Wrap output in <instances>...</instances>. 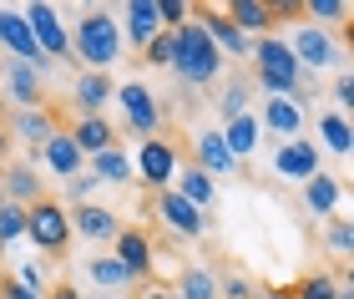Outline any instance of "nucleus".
Segmentation results:
<instances>
[{
  "mask_svg": "<svg viewBox=\"0 0 354 299\" xmlns=\"http://www.w3.org/2000/svg\"><path fill=\"white\" fill-rule=\"evenodd\" d=\"M283 46H288V56L299 61V71H304V66L324 71V66H334V61H339V51H334V36H329V30H319V26L294 30V41H283Z\"/></svg>",
  "mask_w": 354,
  "mask_h": 299,
  "instance_id": "nucleus-6",
  "label": "nucleus"
},
{
  "mask_svg": "<svg viewBox=\"0 0 354 299\" xmlns=\"http://www.w3.org/2000/svg\"><path fill=\"white\" fill-rule=\"evenodd\" d=\"M127 15V30H122V41H137V46H147L157 30H162V21H157V0H132V6L122 10Z\"/></svg>",
  "mask_w": 354,
  "mask_h": 299,
  "instance_id": "nucleus-15",
  "label": "nucleus"
},
{
  "mask_svg": "<svg viewBox=\"0 0 354 299\" xmlns=\"http://www.w3.org/2000/svg\"><path fill=\"white\" fill-rule=\"evenodd\" d=\"M162 299H177V294H162Z\"/></svg>",
  "mask_w": 354,
  "mask_h": 299,
  "instance_id": "nucleus-47",
  "label": "nucleus"
},
{
  "mask_svg": "<svg viewBox=\"0 0 354 299\" xmlns=\"http://www.w3.org/2000/svg\"><path fill=\"white\" fill-rule=\"evenodd\" d=\"M82 61H91V71H106L111 61L122 56V26L111 21L106 10H91L82 26H76V46H71Z\"/></svg>",
  "mask_w": 354,
  "mask_h": 299,
  "instance_id": "nucleus-2",
  "label": "nucleus"
},
{
  "mask_svg": "<svg viewBox=\"0 0 354 299\" xmlns=\"http://www.w3.org/2000/svg\"><path fill=\"white\" fill-rule=\"evenodd\" d=\"M304 203H309L314 213H329L334 203H339V183H334V178H324V172H314V178L304 183Z\"/></svg>",
  "mask_w": 354,
  "mask_h": 299,
  "instance_id": "nucleus-28",
  "label": "nucleus"
},
{
  "mask_svg": "<svg viewBox=\"0 0 354 299\" xmlns=\"http://www.w3.org/2000/svg\"><path fill=\"white\" fill-rule=\"evenodd\" d=\"M172 71L183 76L187 87H207V82L223 71L218 46L207 41V30H203L198 21H187L183 30H172Z\"/></svg>",
  "mask_w": 354,
  "mask_h": 299,
  "instance_id": "nucleus-1",
  "label": "nucleus"
},
{
  "mask_svg": "<svg viewBox=\"0 0 354 299\" xmlns=\"http://www.w3.org/2000/svg\"><path fill=\"white\" fill-rule=\"evenodd\" d=\"M91 178H96V183H127V178H132V163H127V152H122V147L96 152V157H91Z\"/></svg>",
  "mask_w": 354,
  "mask_h": 299,
  "instance_id": "nucleus-25",
  "label": "nucleus"
},
{
  "mask_svg": "<svg viewBox=\"0 0 354 299\" xmlns=\"http://www.w3.org/2000/svg\"><path fill=\"white\" fill-rule=\"evenodd\" d=\"M218 294H223V299H253L259 289H253L248 279H238V274H228V279H223V284H218Z\"/></svg>",
  "mask_w": 354,
  "mask_h": 299,
  "instance_id": "nucleus-38",
  "label": "nucleus"
},
{
  "mask_svg": "<svg viewBox=\"0 0 354 299\" xmlns=\"http://www.w3.org/2000/svg\"><path fill=\"white\" fill-rule=\"evenodd\" d=\"M192 167H203L207 178L233 167V152L223 147V132H198V163H192Z\"/></svg>",
  "mask_w": 354,
  "mask_h": 299,
  "instance_id": "nucleus-20",
  "label": "nucleus"
},
{
  "mask_svg": "<svg viewBox=\"0 0 354 299\" xmlns=\"http://www.w3.org/2000/svg\"><path fill=\"white\" fill-rule=\"evenodd\" d=\"M263 127L283 132V137H299V127H304L299 102H294V97H268V102H263Z\"/></svg>",
  "mask_w": 354,
  "mask_h": 299,
  "instance_id": "nucleus-19",
  "label": "nucleus"
},
{
  "mask_svg": "<svg viewBox=\"0 0 354 299\" xmlns=\"http://www.w3.org/2000/svg\"><path fill=\"white\" fill-rule=\"evenodd\" d=\"M117 102H122V112H127V127L142 132V137H152L157 132V122H162V112H157V97L142 82H127L117 91Z\"/></svg>",
  "mask_w": 354,
  "mask_h": 299,
  "instance_id": "nucleus-7",
  "label": "nucleus"
},
{
  "mask_svg": "<svg viewBox=\"0 0 354 299\" xmlns=\"http://www.w3.org/2000/svg\"><path fill=\"white\" fill-rule=\"evenodd\" d=\"M334 102H354V82H349V76H339V82H334Z\"/></svg>",
  "mask_w": 354,
  "mask_h": 299,
  "instance_id": "nucleus-41",
  "label": "nucleus"
},
{
  "mask_svg": "<svg viewBox=\"0 0 354 299\" xmlns=\"http://www.w3.org/2000/svg\"><path fill=\"white\" fill-rule=\"evenodd\" d=\"M253 299H288V289H259Z\"/></svg>",
  "mask_w": 354,
  "mask_h": 299,
  "instance_id": "nucleus-44",
  "label": "nucleus"
},
{
  "mask_svg": "<svg viewBox=\"0 0 354 299\" xmlns=\"http://www.w3.org/2000/svg\"><path fill=\"white\" fill-rule=\"evenodd\" d=\"M187 15H192V6H183V0H157V21H162V30H183Z\"/></svg>",
  "mask_w": 354,
  "mask_h": 299,
  "instance_id": "nucleus-35",
  "label": "nucleus"
},
{
  "mask_svg": "<svg viewBox=\"0 0 354 299\" xmlns=\"http://www.w3.org/2000/svg\"><path fill=\"white\" fill-rule=\"evenodd\" d=\"M51 299H82V294H76L71 284H56V294H51Z\"/></svg>",
  "mask_w": 354,
  "mask_h": 299,
  "instance_id": "nucleus-43",
  "label": "nucleus"
},
{
  "mask_svg": "<svg viewBox=\"0 0 354 299\" xmlns=\"http://www.w3.org/2000/svg\"><path fill=\"white\" fill-rule=\"evenodd\" d=\"M198 26L207 30V41L218 46V56H223V51H228V56H248V51H253V41H248L223 10H198Z\"/></svg>",
  "mask_w": 354,
  "mask_h": 299,
  "instance_id": "nucleus-11",
  "label": "nucleus"
},
{
  "mask_svg": "<svg viewBox=\"0 0 354 299\" xmlns=\"http://www.w3.org/2000/svg\"><path fill=\"white\" fill-rule=\"evenodd\" d=\"M6 203H10V198H6V183H0V208H6Z\"/></svg>",
  "mask_w": 354,
  "mask_h": 299,
  "instance_id": "nucleus-45",
  "label": "nucleus"
},
{
  "mask_svg": "<svg viewBox=\"0 0 354 299\" xmlns=\"http://www.w3.org/2000/svg\"><path fill=\"white\" fill-rule=\"evenodd\" d=\"M111 259H117L132 279H147V269H152V244H147V233L122 228V233H117V254H111Z\"/></svg>",
  "mask_w": 354,
  "mask_h": 299,
  "instance_id": "nucleus-13",
  "label": "nucleus"
},
{
  "mask_svg": "<svg viewBox=\"0 0 354 299\" xmlns=\"http://www.w3.org/2000/svg\"><path fill=\"white\" fill-rule=\"evenodd\" d=\"M56 132V122H51V112H15V137H26V143H41L46 147V137Z\"/></svg>",
  "mask_w": 354,
  "mask_h": 299,
  "instance_id": "nucleus-29",
  "label": "nucleus"
},
{
  "mask_svg": "<svg viewBox=\"0 0 354 299\" xmlns=\"http://www.w3.org/2000/svg\"><path fill=\"white\" fill-rule=\"evenodd\" d=\"M243 102H248L243 82H233V87H228V97H223V117H228V122H233V117H243Z\"/></svg>",
  "mask_w": 354,
  "mask_h": 299,
  "instance_id": "nucleus-39",
  "label": "nucleus"
},
{
  "mask_svg": "<svg viewBox=\"0 0 354 299\" xmlns=\"http://www.w3.org/2000/svg\"><path fill=\"white\" fill-rule=\"evenodd\" d=\"M21 21L30 26V36H36L41 56H71V36H66V30H61V21H56V10H51V6H41V0H30V6L21 10Z\"/></svg>",
  "mask_w": 354,
  "mask_h": 299,
  "instance_id": "nucleus-5",
  "label": "nucleus"
},
{
  "mask_svg": "<svg viewBox=\"0 0 354 299\" xmlns=\"http://www.w3.org/2000/svg\"><path fill=\"white\" fill-rule=\"evenodd\" d=\"M86 269H91V279H96L102 289H122V284H132V274H127L111 254H96V259L86 264Z\"/></svg>",
  "mask_w": 354,
  "mask_h": 299,
  "instance_id": "nucleus-31",
  "label": "nucleus"
},
{
  "mask_svg": "<svg viewBox=\"0 0 354 299\" xmlns=\"http://www.w3.org/2000/svg\"><path fill=\"white\" fill-rule=\"evenodd\" d=\"M223 147H228L233 152V163H238V157H248L253 147H259V117H233L228 122V132H223Z\"/></svg>",
  "mask_w": 354,
  "mask_h": 299,
  "instance_id": "nucleus-22",
  "label": "nucleus"
},
{
  "mask_svg": "<svg viewBox=\"0 0 354 299\" xmlns=\"http://www.w3.org/2000/svg\"><path fill=\"white\" fill-rule=\"evenodd\" d=\"M223 15H228V21L243 30V36H248V30H268V26H273V15H268L263 0H233V6L223 10Z\"/></svg>",
  "mask_w": 354,
  "mask_h": 299,
  "instance_id": "nucleus-24",
  "label": "nucleus"
},
{
  "mask_svg": "<svg viewBox=\"0 0 354 299\" xmlns=\"http://www.w3.org/2000/svg\"><path fill=\"white\" fill-rule=\"evenodd\" d=\"M0 299H41V294H30L21 279H0Z\"/></svg>",
  "mask_w": 354,
  "mask_h": 299,
  "instance_id": "nucleus-40",
  "label": "nucleus"
},
{
  "mask_svg": "<svg viewBox=\"0 0 354 299\" xmlns=\"http://www.w3.org/2000/svg\"><path fill=\"white\" fill-rule=\"evenodd\" d=\"M304 15H314V21H344L349 6L344 0H304Z\"/></svg>",
  "mask_w": 354,
  "mask_h": 299,
  "instance_id": "nucleus-36",
  "label": "nucleus"
},
{
  "mask_svg": "<svg viewBox=\"0 0 354 299\" xmlns=\"http://www.w3.org/2000/svg\"><path fill=\"white\" fill-rule=\"evenodd\" d=\"M349 244H354V228H349V218H334V228H329V248L339 259H349Z\"/></svg>",
  "mask_w": 354,
  "mask_h": 299,
  "instance_id": "nucleus-37",
  "label": "nucleus"
},
{
  "mask_svg": "<svg viewBox=\"0 0 354 299\" xmlns=\"http://www.w3.org/2000/svg\"><path fill=\"white\" fill-rule=\"evenodd\" d=\"M319 137H324V147L329 152H349V117L344 112H324V117H319Z\"/></svg>",
  "mask_w": 354,
  "mask_h": 299,
  "instance_id": "nucleus-30",
  "label": "nucleus"
},
{
  "mask_svg": "<svg viewBox=\"0 0 354 299\" xmlns=\"http://www.w3.org/2000/svg\"><path fill=\"white\" fill-rule=\"evenodd\" d=\"M157 213L172 224V233H183V239H198V233L207 228V218H203V208H192L187 198H177L172 188H162L157 193Z\"/></svg>",
  "mask_w": 354,
  "mask_h": 299,
  "instance_id": "nucleus-12",
  "label": "nucleus"
},
{
  "mask_svg": "<svg viewBox=\"0 0 354 299\" xmlns=\"http://www.w3.org/2000/svg\"><path fill=\"white\" fill-rule=\"evenodd\" d=\"M76 233H82V239H96V244H106V239H117V213H106V208H96V203H82V208H76Z\"/></svg>",
  "mask_w": 354,
  "mask_h": 299,
  "instance_id": "nucleus-16",
  "label": "nucleus"
},
{
  "mask_svg": "<svg viewBox=\"0 0 354 299\" xmlns=\"http://www.w3.org/2000/svg\"><path fill=\"white\" fill-rule=\"evenodd\" d=\"M0 183H6V198H15V203H36V167H26V163H15V167H6L0 172Z\"/></svg>",
  "mask_w": 354,
  "mask_h": 299,
  "instance_id": "nucleus-26",
  "label": "nucleus"
},
{
  "mask_svg": "<svg viewBox=\"0 0 354 299\" xmlns=\"http://www.w3.org/2000/svg\"><path fill=\"white\" fill-rule=\"evenodd\" d=\"M71 143L82 147V157H86V152L96 157V152H106L111 143H117V132H111V122H106V117H82V122L71 127Z\"/></svg>",
  "mask_w": 354,
  "mask_h": 299,
  "instance_id": "nucleus-17",
  "label": "nucleus"
},
{
  "mask_svg": "<svg viewBox=\"0 0 354 299\" xmlns=\"http://www.w3.org/2000/svg\"><path fill=\"white\" fill-rule=\"evenodd\" d=\"M0 46H10L15 61H26V66H46L36 36H30V26L21 21V10H0Z\"/></svg>",
  "mask_w": 354,
  "mask_h": 299,
  "instance_id": "nucleus-9",
  "label": "nucleus"
},
{
  "mask_svg": "<svg viewBox=\"0 0 354 299\" xmlns=\"http://www.w3.org/2000/svg\"><path fill=\"white\" fill-rule=\"evenodd\" d=\"M137 172L157 188V193H162V188L177 178V152H172V143H162V137H157V143H142V152H137Z\"/></svg>",
  "mask_w": 354,
  "mask_h": 299,
  "instance_id": "nucleus-10",
  "label": "nucleus"
},
{
  "mask_svg": "<svg viewBox=\"0 0 354 299\" xmlns=\"http://www.w3.org/2000/svg\"><path fill=\"white\" fill-rule=\"evenodd\" d=\"M41 157H46L51 172H61V178H76V172H82V147L71 143V132H51L46 147H41Z\"/></svg>",
  "mask_w": 354,
  "mask_h": 299,
  "instance_id": "nucleus-14",
  "label": "nucleus"
},
{
  "mask_svg": "<svg viewBox=\"0 0 354 299\" xmlns=\"http://www.w3.org/2000/svg\"><path fill=\"white\" fill-rule=\"evenodd\" d=\"M172 193H177V198H187L192 208H207V203L218 198V188H213V178H207L203 167H187L183 178H177V188H172Z\"/></svg>",
  "mask_w": 354,
  "mask_h": 299,
  "instance_id": "nucleus-23",
  "label": "nucleus"
},
{
  "mask_svg": "<svg viewBox=\"0 0 354 299\" xmlns=\"http://www.w3.org/2000/svg\"><path fill=\"white\" fill-rule=\"evenodd\" d=\"M10 97L21 102V112H36V107H41V76H36V66H26V61L10 66Z\"/></svg>",
  "mask_w": 354,
  "mask_h": 299,
  "instance_id": "nucleus-21",
  "label": "nucleus"
},
{
  "mask_svg": "<svg viewBox=\"0 0 354 299\" xmlns=\"http://www.w3.org/2000/svg\"><path fill=\"white\" fill-rule=\"evenodd\" d=\"M177 299H218V279L207 269H183L177 274Z\"/></svg>",
  "mask_w": 354,
  "mask_h": 299,
  "instance_id": "nucleus-27",
  "label": "nucleus"
},
{
  "mask_svg": "<svg viewBox=\"0 0 354 299\" xmlns=\"http://www.w3.org/2000/svg\"><path fill=\"white\" fill-rule=\"evenodd\" d=\"M26 239L36 244V248H46V254H61V248H66V239H71L66 208H61V203H51V198H36V203L26 208Z\"/></svg>",
  "mask_w": 354,
  "mask_h": 299,
  "instance_id": "nucleus-4",
  "label": "nucleus"
},
{
  "mask_svg": "<svg viewBox=\"0 0 354 299\" xmlns=\"http://www.w3.org/2000/svg\"><path fill=\"white\" fill-rule=\"evenodd\" d=\"M273 172H283V178H294V183H309L319 172V147L304 143V137H288V143H279V152H273Z\"/></svg>",
  "mask_w": 354,
  "mask_h": 299,
  "instance_id": "nucleus-8",
  "label": "nucleus"
},
{
  "mask_svg": "<svg viewBox=\"0 0 354 299\" xmlns=\"http://www.w3.org/2000/svg\"><path fill=\"white\" fill-rule=\"evenodd\" d=\"M91 188H96V178H82V172H76V178H71V198H86Z\"/></svg>",
  "mask_w": 354,
  "mask_h": 299,
  "instance_id": "nucleus-42",
  "label": "nucleus"
},
{
  "mask_svg": "<svg viewBox=\"0 0 354 299\" xmlns=\"http://www.w3.org/2000/svg\"><path fill=\"white\" fill-rule=\"evenodd\" d=\"M142 61H147V66H172V30H157V36L142 46Z\"/></svg>",
  "mask_w": 354,
  "mask_h": 299,
  "instance_id": "nucleus-34",
  "label": "nucleus"
},
{
  "mask_svg": "<svg viewBox=\"0 0 354 299\" xmlns=\"http://www.w3.org/2000/svg\"><path fill=\"white\" fill-rule=\"evenodd\" d=\"M253 61H259V82L268 87V97H294V91H299L304 71H299V61L288 56L283 41L263 36L259 46H253Z\"/></svg>",
  "mask_w": 354,
  "mask_h": 299,
  "instance_id": "nucleus-3",
  "label": "nucleus"
},
{
  "mask_svg": "<svg viewBox=\"0 0 354 299\" xmlns=\"http://www.w3.org/2000/svg\"><path fill=\"white\" fill-rule=\"evenodd\" d=\"M339 294V284H334L329 274H309V279H299L294 289H288V299H334Z\"/></svg>",
  "mask_w": 354,
  "mask_h": 299,
  "instance_id": "nucleus-32",
  "label": "nucleus"
},
{
  "mask_svg": "<svg viewBox=\"0 0 354 299\" xmlns=\"http://www.w3.org/2000/svg\"><path fill=\"white\" fill-rule=\"evenodd\" d=\"M6 147H10V143H6V132H0V157H6Z\"/></svg>",
  "mask_w": 354,
  "mask_h": 299,
  "instance_id": "nucleus-46",
  "label": "nucleus"
},
{
  "mask_svg": "<svg viewBox=\"0 0 354 299\" xmlns=\"http://www.w3.org/2000/svg\"><path fill=\"white\" fill-rule=\"evenodd\" d=\"M106 102H111V76H106V71H86V76H76V107H82L86 117H96Z\"/></svg>",
  "mask_w": 354,
  "mask_h": 299,
  "instance_id": "nucleus-18",
  "label": "nucleus"
},
{
  "mask_svg": "<svg viewBox=\"0 0 354 299\" xmlns=\"http://www.w3.org/2000/svg\"><path fill=\"white\" fill-rule=\"evenodd\" d=\"M26 233V208L21 203H6V208H0V244H15Z\"/></svg>",
  "mask_w": 354,
  "mask_h": 299,
  "instance_id": "nucleus-33",
  "label": "nucleus"
}]
</instances>
